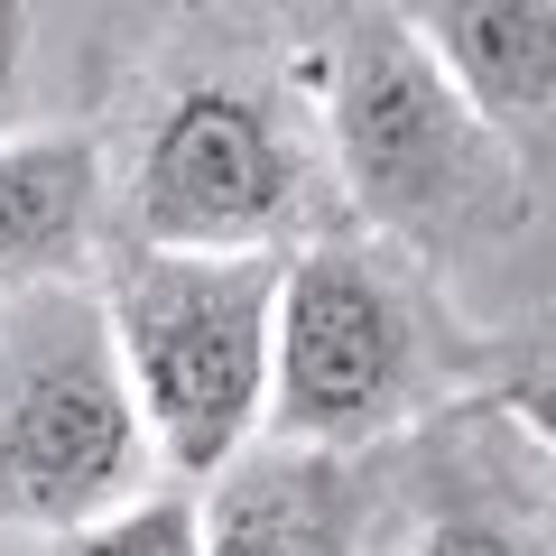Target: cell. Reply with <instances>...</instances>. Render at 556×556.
Returning a JSON list of instances; mask_svg holds the SVG:
<instances>
[{"label": "cell", "mask_w": 556, "mask_h": 556, "mask_svg": "<svg viewBox=\"0 0 556 556\" xmlns=\"http://www.w3.org/2000/svg\"><path fill=\"white\" fill-rule=\"evenodd\" d=\"M149 427L112 353V316L84 278L0 298V519L93 529L149 482Z\"/></svg>", "instance_id": "5"}, {"label": "cell", "mask_w": 556, "mask_h": 556, "mask_svg": "<svg viewBox=\"0 0 556 556\" xmlns=\"http://www.w3.org/2000/svg\"><path fill=\"white\" fill-rule=\"evenodd\" d=\"M28 47H38V10H20V0H0V121H10V102H20Z\"/></svg>", "instance_id": "12"}, {"label": "cell", "mask_w": 556, "mask_h": 556, "mask_svg": "<svg viewBox=\"0 0 556 556\" xmlns=\"http://www.w3.org/2000/svg\"><path fill=\"white\" fill-rule=\"evenodd\" d=\"M93 241H102V139L10 130L0 139V298L75 278Z\"/></svg>", "instance_id": "9"}, {"label": "cell", "mask_w": 556, "mask_h": 556, "mask_svg": "<svg viewBox=\"0 0 556 556\" xmlns=\"http://www.w3.org/2000/svg\"><path fill=\"white\" fill-rule=\"evenodd\" d=\"M112 316V353L149 455L167 482H214L260 445L278 343V260H195V251H121L93 288Z\"/></svg>", "instance_id": "4"}, {"label": "cell", "mask_w": 556, "mask_h": 556, "mask_svg": "<svg viewBox=\"0 0 556 556\" xmlns=\"http://www.w3.org/2000/svg\"><path fill=\"white\" fill-rule=\"evenodd\" d=\"M56 556H204V501L186 492H139L130 510L93 519V529H75Z\"/></svg>", "instance_id": "11"}, {"label": "cell", "mask_w": 556, "mask_h": 556, "mask_svg": "<svg viewBox=\"0 0 556 556\" xmlns=\"http://www.w3.org/2000/svg\"><path fill=\"white\" fill-rule=\"evenodd\" d=\"M353 556H556V455L492 399H445L362 455Z\"/></svg>", "instance_id": "6"}, {"label": "cell", "mask_w": 556, "mask_h": 556, "mask_svg": "<svg viewBox=\"0 0 556 556\" xmlns=\"http://www.w3.org/2000/svg\"><path fill=\"white\" fill-rule=\"evenodd\" d=\"M306 28H316L325 159H334V195L353 232L445 278V260L492 251L529 223V177L464 112V93L427 56L408 10H325Z\"/></svg>", "instance_id": "2"}, {"label": "cell", "mask_w": 556, "mask_h": 556, "mask_svg": "<svg viewBox=\"0 0 556 556\" xmlns=\"http://www.w3.org/2000/svg\"><path fill=\"white\" fill-rule=\"evenodd\" d=\"M204 556H353L362 547V464L260 437L204 482Z\"/></svg>", "instance_id": "8"}, {"label": "cell", "mask_w": 556, "mask_h": 556, "mask_svg": "<svg viewBox=\"0 0 556 556\" xmlns=\"http://www.w3.org/2000/svg\"><path fill=\"white\" fill-rule=\"evenodd\" d=\"M473 343L445 306V278L371 232H325L278 260V343H269V445L380 455L473 390Z\"/></svg>", "instance_id": "3"}, {"label": "cell", "mask_w": 556, "mask_h": 556, "mask_svg": "<svg viewBox=\"0 0 556 556\" xmlns=\"http://www.w3.org/2000/svg\"><path fill=\"white\" fill-rule=\"evenodd\" d=\"M473 399L510 408L519 427L556 455V316H529V325L482 334L473 343Z\"/></svg>", "instance_id": "10"}, {"label": "cell", "mask_w": 556, "mask_h": 556, "mask_svg": "<svg viewBox=\"0 0 556 556\" xmlns=\"http://www.w3.org/2000/svg\"><path fill=\"white\" fill-rule=\"evenodd\" d=\"M464 112L510 149V167L556 186V0H427L408 10Z\"/></svg>", "instance_id": "7"}, {"label": "cell", "mask_w": 556, "mask_h": 556, "mask_svg": "<svg viewBox=\"0 0 556 556\" xmlns=\"http://www.w3.org/2000/svg\"><path fill=\"white\" fill-rule=\"evenodd\" d=\"M102 139V130H93ZM102 223L121 251L288 260L343 232L316 121V28L195 20L139 65L102 139Z\"/></svg>", "instance_id": "1"}]
</instances>
